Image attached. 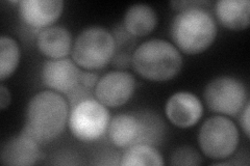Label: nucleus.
<instances>
[{
  "label": "nucleus",
  "instance_id": "f257e3e1",
  "mask_svg": "<svg viewBox=\"0 0 250 166\" xmlns=\"http://www.w3.org/2000/svg\"><path fill=\"white\" fill-rule=\"evenodd\" d=\"M68 104L59 92L45 91L30 99L23 132L40 146L48 145L64 132L69 118Z\"/></svg>",
  "mask_w": 250,
  "mask_h": 166
},
{
  "label": "nucleus",
  "instance_id": "f03ea898",
  "mask_svg": "<svg viewBox=\"0 0 250 166\" xmlns=\"http://www.w3.org/2000/svg\"><path fill=\"white\" fill-rule=\"evenodd\" d=\"M170 34L177 49L195 55L212 46L217 36V24L213 16L202 7H192L175 16Z\"/></svg>",
  "mask_w": 250,
  "mask_h": 166
},
{
  "label": "nucleus",
  "instance_id": "7ed1b4c3",
  "mask_svg": "<svg viewBox=\"0 0 250 166\" xmlns=\"http://www.w3.org/2000/svg\"><path fill=\"white\" fill-rule=\"evenodd\" d=\"M136 72L147 80L163 82L176 77L183 68V57L174 45L153 38L141 44L132 55Z\"/></svg>",
  "mask_w": 250,
  "mask_h": 166
},
{
  "label": "nucleus",
  "instance_id": "20e7f679",
  "mask_svg": "<svg viewBox=\"0 0 250 166\" xmlns=\"http://www.w3.org/2000/svg\"><path fill=\"white\" fill-rule=\"evenodd\" d=\"M116 39L108 30L93 26L78 35L72 48V57L78 67L94 71L104 68L114 58Z\"/></svg>",
  "mask_w": 250,
  "mask_h": 166
},
{
  "label": "nucleus",
  "instance_id": "39448f33",
  "mask_svg": "<svg viewBox=\"0 0 250 166\" xmlns=\"http://www.w3.org/2000/svg\"><path fill=\"white\" fill-rule=\"evenodd\" d=\"M201 152L214 160L230 157L239 145V130L229 118L217 115L202 124L198 133Z\"/></svg>",
  "mask_w": 250,
  "mask_h": 166
},
{
  "label": "nucleus",
  "instance_id": "423d86ee",
  "mask_svg": "<svg viewBox=\"0 0 250 166\" xmlns=\"http://www.w3.org/2000/svg\"><path fill=\"white\" fill-rule=\"evenodd\" d=\"M69 128L73 136L83 142H92L104 136L111 116L107 108L95 99L84 100L72 107Z\"/></svg>",
  "mask_w": 250,
  "mask_h": 166
},
{
  "label": "nucleus",
  "instance_id": "0eeeda50",
  "mask_svg": "<svg viewBox=\"0 0 250 166\" xmlns=\"http://www.w3.org/2000/svg\"><path fill=\"white\" fill-rule=\"evenodd\" d=\"M203 97L212 111L233 116L239 114L246 105L248 92L245 84L239 79L221 76L208 83Z\"/></svg>",
  "mask_w": 250,
  "mask_h": 166
},
{
  "label": "nucleus",
  "instance_id": "6e6552de",
  "mask_svg": "<svg viewBox=\"0 0 250 166\" xmlns=\"http://www.w3.org/2000/svg\"><path fill=\"white\" fill-rule=\"evenodd\" d=\"M136 89V80L131 74L123 71H112L101 77L94 93L105 107H120L130 100Z\"/></svg>",
  "mask_w": 250,
  "mask_h": 166
},
{
  "label": "nucleus",
  "instance_id": "1a4fd4ad",
  "mask_svg": "<svg viewBox=\"0 0 250 166\" xmlns=\"http://www.w3.org/2000/svg\"><path fill=\"white\" fill-rule=\"evenodd\" d=\"M82 72L71 59L46 60L41 71V78L45 86L62 93L68 94L80 84Z\"/></svg>",
  "mask_w": 250,
  "mask_h": 166
},
{
  "label": "nucleus",
  "instance_id": "9d476101",
  "mask_svg": "<svg viewBox=\"0 0 250 166\" xmlns=\"http://www.w3.org/2000/svg\"><path fill=\"white\" fill-rule=\"evenodd\" d=\"M165 112L175 127L187 129L196 125L203 114L201 101L194 93L179 92L169 98Z\"/></svg>",
  "mask_w": 250,
  "mask_h": 166
},
{
  "label": "nucleus",
  "instance_id": "9b49d317",
  "mask_svg": "<svg viewBox=\"0 0 250 166\" xmlns=\"http://www.w3.org/2000/svg\"><path fill=\"white\" fill-rule=\"evenodd\" d=\"M40 157V145L23 131L7 139L0 151V161L5 166H30Z\"/></svg>",
  "mask_w": 250,
  "mask_h": 166
},
{
  "label": "nucleus",
  "instance_id": "f8f14e48",
  "mask_svg": "<svg viewBox=\"0 0 250 166\" xmlns=\"http://www.w3.org/2000/svg\"><path fill=\"white\" fill-rule=\"evenodd\" d=\"M62 11V0H22L19 2L22 21L34 28L49 27L60 19Z\"/></svg>",
  "mask_w": 250,
  "mask_h": 166
},
{
  "label": "nucleus",
  "instance_id": "ddd939ff",
  "mask_svg": "<svg viewBox=\"0 0 250 166\" xmlns=\"http://www.w3.org/2000/svg\"><path fill=\"white\" fill-rule=\"evenodd\" d=\"M107 134L109 140L117 148H127L140 144L142 124L139 115L134 113H119L115 115L109 121Z\"/></svg>",
  "mask_w": 250,
  "mask_h": 166
},
{
  "label": "nucleus",
  "instance_id": "4468645a",
  "mask_svg": "<svg viewBox=\"0 0 250 166\" xmlns=\"http://www.w3.org/2000/svg\"><path fill=\"white\" fill-rule=\"evenodd\" d=\"M38 49L51 59H61L72 52V35L62 26H49L42 29L37 37Z\"/></svg>",
  "mask_w": 250,
  "mask_h": 166
},
{
  "label": "nucleus",
  "instance_id": "2eb2a0df",
  "mask_svg": "<svg viewBox=\"0 0 250 166\" xmlns=\"http://www.w3.org/2000/svg\"><path fill=\"white\" fill-rule=\"evenodd\" d=\"M215 12L218 21L230 30L240 31L249 26V0H219Z\"/></svg>",
  "mask_w": 250,
  "mask_h": 166
},
{
  "label": "nucleus",
  "instance_id": "dca6fc26",
  "mask_svg": "<svg viewBox=\"0 0 250 166\" xmlns=\"http://www.w3.org/2000/svg\"><path fill=\"white\" fill-rule=\"evenodd\" d=\"M124 27L134 37H145L149 35L158 23V16L151 6L147 4H135L124 16Z\"/></svg>",
  "mask_w": 250,
  "mask_h": 166
},
{
  "label": "nucleus",
  "instance_id": "f3484780",
  "mask_svg": "<svg viewBox=\"0 0 250 166\" xmlns=\"http://www.w3.org/2000/svg\"><path fill=\"white\" fill-rule=\"evenodd\" d=\"M122 166H162L165 164L162 154L153 146L138 144L127 148L121 156Z\"/></svg>",
  "mask_w": 250,
  "mask_h": 166
},
{
  "label": "nucleus",
  "instance_id": "a211bd4d",
  "mask_svg": "<svg viewBox=\"0 0 250 166\" xmlns=\"http://www.w3.org/2000/svg\"><path fill=\"white\" fill-rule=\"evenodd\" d=\"M20 48L18 43L10 37L0 38V80L10 78L18 68Z\"/></svg>",
  "mask_w": 250,
  "mask_h": 166
},
{
  "label": "nucleus",
  "instance_id": "6ab92c4d",
  "mask_svg": "<svg viewBox=\"0 0 250 166\" xmlns=\"http://www.w3.org/2000/svg\"><path fill=\"white\" fill-rule=\"evenodd\" d=\"M201 163V156L190 147L177 148L170 158V164L172 165H199Z\"/></svg>",
  "mask_w": 250,
  "mask_h": 166
},
{
  "label": "nucleus",
  "instance_id": "aec40b11",
  "mask_svg": "<svg viewBox=\"0 0 250 166\" xmlns=\"http://www.w3.org/2000/svg\"><path fill=\"white\" fill-rule=\"evenodd\" d=\"M208 1H172L171 5L174 10L184 11L187 9H192V7H201V5L208 4Z\"/></svg>",
  "mask_w": 250,
  "mask_h": 166
},
{
  "label": "nucleus",
  "instance_id": "412c9836",
  "mask_svg": "<svg viewBox=\"0 0 250 166\" xmlns=\"http://www.w3.org/2000/svg\"><path fill=\"white\" fill-rule=\"evenodd\" d=\"M98 80L99 79L96 74L90 73V72H84V73H82L80 83L82 85H83L84 88H87L89 90H93V89H95Z\"/></svg>",
  "mask_w": 250,
  "mask_h": 166
},
{
  "label": "nucleus",
  "instance_id": "4be33fe9",
  "mask_svg": "<svg viewBox=\"0 0 250 166\" xmlns=\"http://www.w3.org/2000/svg\"><path fill=\"white\" fill-rule=\"evenodd\" d=\"M249 109H250V104H249V102H247L243 110L241 111V126H242V128H243V131L247 137L250 136V134H249V132H250Z\"/></svg>",
  "mask_w": 250,
  "mask_h": 166
},
{
  "label": "nucleus",
  "instance_id": "5701e85b",
  "mask_svg": "<svg viewBox=\"0 0 250 166\" xmlns=\"http://www.w3.org/2000/svg\"><path fill=\"white\" fill-rule=\"evenodd\" d=\"M11 92L10 90L2 84L0 86V109L4 110L11 104Z\"/></svg>",
  "mask_w": 250,
  "mask_h": 166
}]
</instances>
